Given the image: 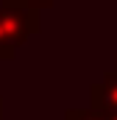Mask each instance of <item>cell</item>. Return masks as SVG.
<instances>
[{"instance_id": "7a4b0ae2", "label": "cell", "mask_w": 117, "mask_h": 120, "mask_svg": "<svg viewBox=\"0 0 117 120\" xmlns=\"http://www.w3.org/2000/svg\"><path fill=\"white\" fill-rule=\"evenodd\" d=\"M92 101L98 112H117V73L106 75L103 84H98L92 90Z\"/></svg>"}, {"instance_id": "3957f363", "label": "cell", "mask_w": 117, "mask_h": 120, "mask_svg": "<svg viewBox=\"0 0 117 120\" xmlns=\"http://www.w3.org/2000/svg\"><path fill=\"white\" fill-rule=\"evenodd\" d=\"M67 120H117V112H98V109H89V112H70Z\"/></svg>"}, {"instance_id": "6da1fadb", "label": "cell", "mask_w": 117, "mask_h": 120, "mask_svg": "<svg viewBox=\"0 0 117 120\" xmlns=\"http://www.w3.org/2000/svg\"><path fill=\"white\" fill-rule=\"evenodd\" d=\"M33 22L28 20L25 11H11V8H0V56H11L14 48L28 36Z\"/></svg>"}]
</instances>
